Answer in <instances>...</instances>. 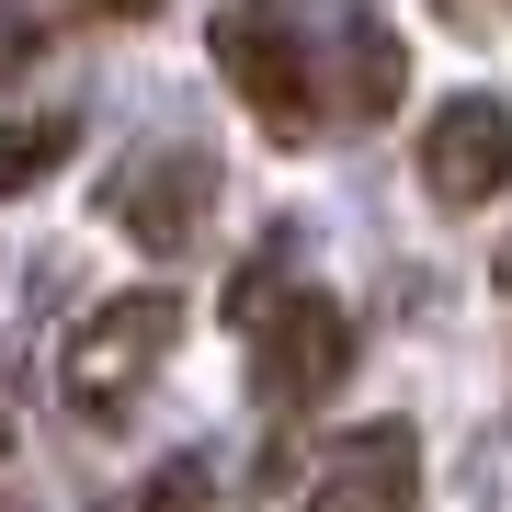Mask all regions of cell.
Returning <instances> with one entry per match:
<instances>
[{"instance_id":"6da1fadb","label":"cell","mask_w":512,"mask_h":512,"mask_svg":"<svg viewBox=\"0 0 512 512\" xmlns=\"http://www.w3.org/2000/svg\"><path fill=\"white\" fill-rule=\"evenodd\" d=\"M171 353H183V296H171V285H126V296H103V308L69 330L57 387H69L80 410H126Z\"/></svg>"},{"instance_id":"7a4b0ae2","label":"cell","mask_w":512,"mask_h":512,"mask_svg":"<svg viewBox=\"0 0 512 512\" xmlns=\"http://www.w3.org/2000/svg\"><path fill=\"white\" fill-rule=\"evenodd\" d=\"M217 69H228V92L262 114V137L296 148L319 126V35H296V12H274V0L217 12Z\"/></svg>"},{"instance_id":"3957f363","label":"cell","mask_w":512,"mask_h":512,"mask_svg":"<svg viewBox=\"0 0 512 512\" xmlns=\"http://www.w3.org/2000/svg\"><path fill=\"white\" fill-rule=\"evenodd\" d=\"M262 342H251V387H262V410H319L330 387L353 376V319L330 308V296H274V308L251 319Z\"/></svg>"},{"instance_id":"277c9868","label":"cell","mask_w":512,"mask_h":512,"mask_svg":"<svg viewBox=\"0 0 512 512\" xmlns=\"http://www.w3.org/2000/svg\"><path fill=\"white\" fill-rule=\"evenodd\" d=\"M421 183H433L444 205H501V183H512V103L456 92L433 126H421Z\"/></svg>"},{"instance_id":"5b68a950","label":"cell","mask_w":512,"mask_h":512,"mask_svg":"<svg viewBox=\"0 0 512 512\" xmlns=\"http://www.w3.org/2000/svg\"><path fill=\"white\" fill-rule=\"evenodd\" d=\"M308 512H421V444L399 421H365V433H342L319 456V490Z\"/></svg>"},{"instance_id":"8992f818","label":"cell","mask_w":512,"mask_h":512,"mask_svg":"<svg viewBox=\"0 0 512 512\" xmlns=\"http://www.w3.org/2000/svg\"><path fill=\"white\" fill-rule=\"evenodd\" d=\"M205 194L217 183H205V160H183V148H171V160H137V171H114V228L148 239V251H183Z\"/></svg>"},{"instance_id":"52a82bcc","label":"cell","mask_w":512,"mask_h":512,"mask_svg":"<svg viewBox=\"0 0 512 512\" xmlns=\"http://www.w3.org/2000/svg\"><path fill=\"white\" fill-rule=\"evenodd\" d=\"M342 69H353V114H399V80H410V57H399V35H387L376 12H342Z\"/></svg>"},{"instance_id":"ba28073f","label":"cell","mask_w":512,"mask_h":512,"mask_svg":"<svg viewBox=\"0 0 512 512\" xmlns=\"http://www.w3.org/2000/svg\"><path fill=\"white\" fill-rule=\"evenodd\" d=\"M69 148H80L69 114H0V194H35Z\"/></svg>"},{"instance_id":"9c48e42d","label":"cell","mask_w":512,"mask_h":512,"mask_svg":"<svg viewBox=\"0 0 512 512\" xmlns=\"http://www.w3.org/2000/svg\"><path fill=\"white\" fill-rule=\"evenodd\" d=\"M126 512H205V456H171V467L148 478V490H137Z\"/></svg>"},{"instance_id":"30bf717a","label":"cell","mask_w":512,"mask_h":512,"mask_svg":"<svg viewBox=\"0 0 512 512\" xmlns=\"http://www.w3.org/2000/svg\"><path fill=\"white\" fill-rule=\"evenodd\" d=\"M0 456H12V410H0Z\"/></svg>"},{"instance_id":"8fae6325","label":"cell","mask_w":512,"mask_h":512,"mask_svg":"<svg viewBox=\"0 0 512 512\" xmlns=\"http://www.w3.org/2000/svg\"><path fill=\"white\" fill-rule=\"evenodd\" d=\"M0 512H12V501H0Z\"/></svg>"}]
</instances>
